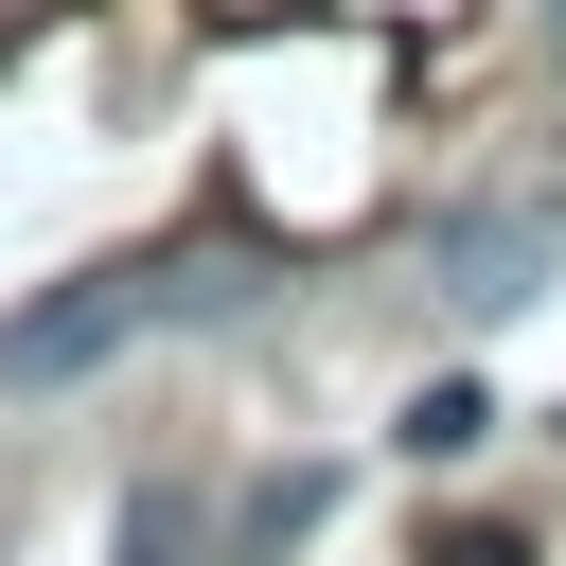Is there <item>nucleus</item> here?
Here are the masks:
<instances>
[{"mask_svg": "<svg viewBox=\"0 0 566 566\" xmlns=\"http://www.w3.org/2000/svg\"><path fill=\"white\" fill-rule=\"evenodd\" d=\"M460 442H495V389H478V371L407 389V460H460Z\"/></svg>", "mask_w": 566, "mask_h": 566, "instance_id": "nucleus-3", "label": "nucleus"}, {"mask_svg": "<svg viewBox=\"0 0 566 566\" xmlns=\"http://www.w3.org/2000/svg\"><path fill=\"white\" fill-rule=\"evenodd\" d=\"M531 265H548V230H531V212L442 230V301H478V318H495V301H531Z\"/></svg>", "mask_w": 566, "mask_h": 566, "instance_id": "nucleus-2", "label": "nucleus"}, {"mask_svg": "<svg viewBox=\"0 0 566 566\" xmlns=\"http://www.w3.org/2000/svg\"><path fill=\"white\" fill-rule=\"evenodd\" d=\"M124 566H195V495H142L124 513Z\"/></svg>", "mask_w": 566, "mask_h": 566, "instance_id": "nucleus-4", "label": "nucleus"}, {"mask_svg": "<svg viewBox=\"0 0 566 566\" xmlns=\"http://www.w3.org/2000/svg\"><path fill=\"white\" fill-rule=\"evenodd\" d=\"M548 18H566V0H548Z\"/></svg>", "mask_w": 566, "mask_h": 566, "instance_id": "nucleus-6", "label": "nucleus"}, {"mask_svg": "<svg viewBox=\"0 0 566 566\" xmlns=\"http://www.w3.org/2000/svg\"><path fill=\"white\" fill-rule=\"evenodd\" d=\"M124 318H159V283H142V265H88V283L18 301V318H0V389H71V371H88Z\"/></svg>", "mask_w": 566, "mask_h": 566, "instance_id": "nucleus-1", "label": "nucleus"}, {"mask_svg": "<svg viewBox=\"0 0 566 566\" xmlns=\"http://www.w3.org/2000/svg\"><path fill=\"white\" fill-rule=\"evenodd\" d=\"M442 566H531V548H513V531H460V548H442Z\"/></svg>", "mask_w": 566, "mask_h": 566, "instance_id": "nucleus-5", "label": "nucleus"}]
</instances>
